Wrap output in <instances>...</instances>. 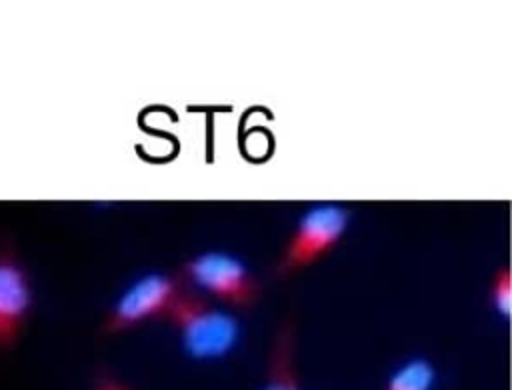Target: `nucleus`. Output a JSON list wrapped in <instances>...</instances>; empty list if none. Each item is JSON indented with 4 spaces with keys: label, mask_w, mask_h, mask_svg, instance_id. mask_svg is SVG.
Segmentation results:
<instances>
[{
    "label": "nucleus",
    "mask_w": 512,
    "mask_h": 390,
    "mask_svg": "<svg viewBox=\"0 0 512 390\" xmlns=\"http://www.w3.org/2000/svg\"><path fill=\"white\" fill-rule=\"evenodd\" d=\"M166 318L178 328L184 352L196 360L226 356L240 336L234 314L214 308L206 298L186 290L174 298Z\"/></svg>",
    "instance_id": "obj_1"
},
{
    "label": "nucleus",
    "mask_w": 512,
    "mask_h": 390,
    "mask_svg": "<svg viewBox=\"0 0 512 390\" xmlns=\"http://www.w3.org/2000/svg\"><path fill=\"white\" fill-rule=\"evenodd\" d=\"M348 222L350 212L342 204L324 202L308 208L276 264V274L290 276L326 256L344 236Z\"/></svg>",
    "instance_id": "obj_2"
},
{
    "label": "nucleus",
    "mask_w": 512,
    "mask_h": 390,
    "mask_svg": "<svg viewBox=\"0 0 512 390\" xmlns=\"http://www.w3.org/2000/svg\"><path fill=\"white\" fill-rule=\"evenodd\" d=\"M182 280L214 294L232 308H250L260 298V282L252 276L246 264L222 250H206L182 266Z\"/></svg>",
    "instance_id": "obj_3"
},
{
    "label": "nucleus",
    "mask_w": 512,
    "mask_h": 390,
    "mask_svg": "<svg viewBox=\"0 0 512 390\" xmlns=\"http://www.w3.org/2000/svg\"><path fill=\"white\" fill-rule=\"evenodd\" d=\"M182 292V278L174 274L152 272L134 280L118 298L102 330L118 334L138 326L148 318L166 316L174 298Z\"/></svg>",
    "instance_id": "obj_4"
},
{
    "label": "nucleus",
    "mask_w": 512,
    "mask_h": 390,
    "mask_svg": "<svg viewBox=\"0 0 512 390\" xmlns=\"http://www.w3.org/2000/svg\"><path fill=\"white\" fill-rule=\"evenodd\" d=\"M30 306L26 274L12 252H0V344H10Z\"/></svg>",
    "instance_id": "obj_5"
},
{
    "label": "nucleus",
    "mask_w": 512,
    "mask_h": 390,
    "mask_svg": "<svg viewBox=\"0 0 512 390\" xmlns=\"http://www.w3.org/2000/svg\"><path fill=\"white\" fill-rule=\"evenodd\" d=\"M294 352H296L294 320L286 318L274 336L268 364H266V378L260 390H302Z\"/></svg>",
    "instance_id": "obj_6"
},
{
    "label": "nucleus",
    "mask_w": 512,
    "mask_h": 390,
    "mask_svg": "<svg viewBox=\"0 0 512 390\" xmlns=\"http://www.w3.org/2000/svg\"><path fill=\"white\" fill-rule=\"evenodd\" d=\"M436 368L426 358H410L386 380L384 390H432Z\"/></svg>",
    "instance_id": "obj_7"
},
{
    "label": "nucleus",
    "mask_w": 512,
    "mask_h": 390,
    "mask_svg": "<svg viewBox=\"0 0 512 390\" xmlns=\"http://www.w3.org/2000/svg\"><path fill=\"white\" fill-rule=\"evenodd\" d=\"M490 296H492V306L496 308V312L506 318L510 314V274H508L506 266L500 272H496Z\"/></svg>",
    "instance_id": "obj_8"
},
{
    "label": "nucleus",
    "mask_w": 512,
    "mask_h": 390,
    "mask_svg": "<svg viewBox=\"0 0 512 390\" xmlns=\"http://www.w3.org/2000/svg\"><path fill=\"white\" fill-rule=\"evenodd\" d=\"M92 390H134V388L130 384H126L124 380H120L118 376H114L110 372H102L96 378Z\"/></svg>",
    "instance_id": "obj_9"
}]
</instances>
